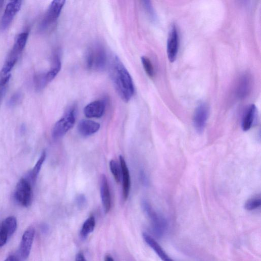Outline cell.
<instances>
[{"label":"cell","mask_w":261,"mask_h":261,"mask_svg":"<svg viewBox=\"0 0 261 261\" xmlns=\"http://www.w3.org/2000/svg\"><path fill=\"white\" fill-rule=\"evenodd\" d=\"M110 75L115 89L120 98L128 102L133 96V82L128 70L119 58L114 57L111 61Z\"/></svg>","instance_id":"1"},{"label":"cell","mask_w":261,"mask_h":261,"mask_svg":"<svg viewBox=\"0 0 261 261\" xmlns=\"http://www.w3.org/2000/svg\"><path fill=\"white\" fill-rule=\"evenodd\" d=\"M107 61V53L102 45L96 44L89 47L86 55V64L89 70H103L106 67Z\"/></svg>","instance_id":"2"},{"label":"cell","mask_w":261,"mask_h":261,"mask_svg":"<svg viewBox=\"0 0 261 261\" xmlns=\"http://www.w3.org/2000/svg\"><path fill=\"white\" fill-rule=\"evenodd\" d=\"M142 206L151 221L155 235L157 237L162 236L167 229V220L155 211L146 201L142 202Z\"/></svg>","instance_id":"3"},{"label":"cell","mask_w":261,"mask_h":261,"mask_svg":"<svg viewBox=\"0 0 261 261\" xmlns=\"http://www.w3.org/2000/svg\"><path fill=\"white\" fill-rule=\"evenodd\" d=\"M76 111L75 108L69 109L55 125L53 132V137L58 139L63 137L71 129H72L76 123Z\"/></svg>","instance_id":"4"},{"label":"cell","mask_w":261,"mask_h":261,"mask_svg":"<svg viewBox=\"0 0 261 261\" xmlns=\"http://www.w3.org/2000/svg\"><path fill=\"white\" fill-rule=\"evenodd\" d=\"M15 199L20 205L28 207L33 199L32 184L26 178H22L17 183L15 193Z\"/></svg>","instance_id":"5"},{"label":"cell","mask_w":261,"mask_h":261,"mask_svg":"<svg viewBox=\"0 0 261 261\" xmlns=\"http://www.w3.org/2000/svg\"><path fill=\"white\" fill-rule=\"evenodd\" d=\"M65 2L64 0H55L52 2L42 21V29H47L54 24L59 17Z\"/></svg>","instance_id":"6"},{"label":"cell","mask_w":261,"mask_h":261,"mask_svg":"<svg viewBox=\"0 0 261 261\" xmlns=\"http://www.w3.org/2000/svg\"><path fill=\"white\" fill-rule=\"evenodd\" d=\"M35 234L34 228L31 227L28 228L22 235L19 248V254L23 260H26L30 254Z\"/></svg>","instance_id":"7"},{"label":"cell","mask_w":261,"mask_h":261,"mask_svg":"<svg viewBox=\"0 0 261 261\" xmlns=\"http://www.w3.org/2000/svg\"><path fill=\"white\" fill-rule=\"evenodd\" d=\"M22 2L21 1H11L7 4L0 24V30L2 31H5L10 26L15 16L20 11Z\"/></svg>","instance_id":"8"},{"label":"cell","mask_w":261,"mask_h":261,"mask_svg":"<svg viewBox=\"0 0 261 261\" xmlns=\"http://www.w3.org/2000/svg\"><path fill=\"white\" fill-rule=\"evenodd\" d=\"M209 108L205 103L199 104L196 108L193 118L194 127L197 132L202 133L206 125L208 116Z\"/></svg>","instance_id":"9"},{"label":"cell","mask_w":261,"mask_h":261,"mask_svg":"<svg viewBox=\"0 0 261 261\" xmlns=\"http://www.w3.org/2000/svg\"><path fill=\"white\" fill-rule=\"evenodd\" d=\"M179 35L175 25L172 27L168 39L167 54L170 62H174L177 56L179 49Z\"/></svg>","instance_id":"10"},{"label":"cell","mask_w":261,"mask_h":261,"mask_svg":"<svg viewBox=\"0 0 261 261\" xmlns=\"http://www.w3.org/2000/svg\"><path fill=\"white\" fill-rule=\"evenodd\" d=\"M100 192L104 210L107 213L111 208V197L108 180L104 174L100 178Z\"/></svg>","instance_id":"11"},{"label":"cell","mask_w":261,"mask_h":261,"mask_svg":"<svg viewBox=\"0 0 261 261\" xmlns=\"http://www.w3.org/2000/svg\"><path fill=\"white\" fill-rule=\"evenodd\" d=\"M105 108L106 104L103 101H94L85 107L84 114L88 118H100L104 115Z\"/></svg>","instance_id":"12"},{"label":"cell","mask_w":261,"mask_h":261,"mask_svg":"<svg viewBox=\"0 0 261 261\" xmlns=\"http://www.w3.org/2000/svg\"><path fill=\"white\" fill-rule=\"evenodd\" d=\"M121 172L123 179V195L124 201H126L130 194L131 189V179L129 170L124 158L120 156Z\"/></svg>","instance_id":"13"},{"label":"cell","mask_w":261,"mask_h":261,"mask_svg":"<svg viewBox=\"0 0 261 261\" xmlns=\"http://www.w3.org/2000/svg\"><path fill=\"white\" fill-rule=\"evenodd\" d=\"M252 87V80L251 76L244 74L240 79L236 88V94L240 99H244L249 96Z\"/></svg>","instance_id":"14"},{"label":"cell","mask_w":261,"mask_h":261,"mask_svg":"<svg viewBox=\"0 0 261 261\" xmlns=\"http://www.w3.org/2000/svg\"><path fill=\"white\" fill-rule=\"evenodd\" d=\"M100 124L90 120H82L78 125L79 134L84 137L97 133L100 129Z\"/></svg>","instance_id":"15"},{"label":"cell","mask_w":261,"mask_h":261,"mask_svg":"<svg viewBox=\"0 0 261 261\" xmlns=\"http://www.w3.org/2000/svg\"><path fill=\"white\" fill-rule=\"evenodd\" d=\"M143 238L146 243L155 251L163 261H174L150 235L144 233Z\"/></svg>","instance_id":"16"},{"label":"cell","mask_w":261,"mask_h":261,"mask_svg":"<svg viewBox=\"0 0 261 261\" xmlns=\"http://www.w3.org/2000/svg\"><path fill=\"white\" fill-rule=\"evenodd\" d=\"M257 108L255 105H251L247 109L242 122V129L249 130L253 126L256 115Z\"/></svg>","instance_id":"17"},{"label":"cell","mask_w":261,"mask_h":261,"mask_svg":"<svg viewBox=\"0 0 261 261\" xmlns=\"http://www.w3.org/2000/svg\"><path fill=\"white\" fill-rule=\"evenodd\" d=\"M61 68V62L58 56L55 57L53 65L48 72L43 74V78L46 85L52 81L57 76Z\"/></svg>","instance_id":"18"},{"label":"cell","mask_w":261,"mask_h":261,"mask_svg":"<svg viewBox=\"0 0 261 261\" xmlns=\"http://www.w3.org/2000/svg\"><path fill=\"white\" fill-rule=\"evenodd\" d=\"M17 220L14 217H9L0 224V230L6 233L10 237L17 229Z\"/></svg>","instance_id":"19"},{"label":"cell","mask_w":261,"mask_h":261,"mask_svg":"<svg viewBox=\"0 0 261 261\" xmlns=\"http://www.w3.org/2000/svg\"><path fill=\"white\" fill-rule=\"evenodd\" d=\"M46 154L45 151L43 152L40 158L36 163L33 170L29 174V179H28L32 184L36 182L37 177L41 170L42 166L45 160ZM27 179V178H26Z\"/></svg>","instance_id":"20"},{"label":"cell","mask_w":261,"mask_h":261,"mask_svg":"<svg viewBox=\"0 0 261 261\" xmlns=\"http://www.w3.org/2000/svg\"><path fill=\"white\" fill-rule=\"evenodd\" d=\"M95 227H96V220L93 216H91L85 221L82 226L80 232L82 238H86L89 234L93 231Z\"/></svg>","instance_id":"21"},{"label":"cell","mask_w":261,"mask_h":261,"mask_svg":"<svg viewBox=\"0 0 261 261\" xmlns=\"http://www.w3.org/2000/svg\"><path fill=\"white\" fill-rule=\"evenodd\" d=\"M28 38L29 34L28 33H22L19 34L16 37L13 47L14 46L16 49L22 52L25 48Z\"/></svg>","instance_id":"22"},{"label":"cell","mask_w":261,"mask_h":261,"mask_svg":"<svg viewBox=\"0 0 261 261\" xmlns=\"http://www.w3.org/2000/svg\"><path fill=\"white\" fill-rule=\"evenodd\" d=\"M141 59L147 74L151 78L154 77L155 75L154 68L151 60L145 56L142 57Z\"/></svg>","instance_id":"23"},{"label":"cell","mask_w":261,"mask_h":261,"mask_svg":"<svg viewBox=\"0 0 261 261\" xmlns=\"http://www.w3.org/2000/svg\"><path fill=\"white\" fill-rule=\"evenodd\" d=\"M110 169L115 180L117 183H119L121 181V174L119 166L114 160L110 161L109 163Z\"/></svg>","instance_id":"24"},{"label":"cell","mask_w":261,"mask_h":261,"mask_svg":"<svg viewBox=\"0 0 261 261\" xmlns=\"http://www.w3.org/2000/svg\"><path fill=\"white\" fill-rule=\"evenodd\" d=\"M261 205L260 196L256 197L248 200L245 205V208L248 211H252L259 208Z\"/></svg>","instance_id":"25"},{"label":"cell","mask_w":261,"mask_h":261,"mask_svg":"<svg viewBox=\"0 0 261 261\" xmlns=\"http://www.w3.org/2000/svg\"><path fill=\"white\" fill-rule=\"evenodd\" d=\"M143 3L144 7L148 14L153 19H155L156 17L151 2L149 1H143Z\"/></svg>","instance_id":"26"},{"label":"cell","mask_w":261,"mask_h":261,"mask_svg":"<svg viewBox=\"0 0 261 261\" xmlns=\"http://www.w3.org/2000/svg\"><path fill=\"white\" fill-rule=\"evenodd\" d=\"M76 202L80 208H83L87 204V200L85 196L83 194L78 195L76 199Z\"/></svg>","instance_id":"27"},{"label":"cell","mask_w":261,"mask_h":261,"mask_svg":"<svg viewBox=\"0 0 261 261\" xmlns=\"http://www.w3.org/2000/svg\"><path fill=\"white\" fill-rule=\"evenodd\" d=\"M21 98V94L20 93H16L11 99L9 104L11 106L16 105L20 100Z\"/></svg>","instance_id":"28"},{"label":"cell","mask_w":261,"mask_h":261,"mask_svg":"<svg viewBox=\"0 0 261 261\" xmlns=\"http://www.w3.org/2000/svg\"><path fill=\"white\" fill-rule=\"evenodd\" d=\"M76 261H87V260L84 254L82 253H79L76 256Z\"/></svg>","instance_id":"29"},{"label":"cell","mask_w":261,"mask_h":261,"mask_svg":"<svg viewBox=\"0 0 261 261\" xmlns=\"http://www.w3.org/2000/svg\"><path fill=\"white\" fill-rule=\"evenodd\" d=\"M4 261H19V260L16 256L10 255Z\"/></svg>","instance_id":"30"},{"label":"cell","mask_w":261,"mask_h":261,"mask_svg":"<svg viewBox=\"0 0 261 261\" xmlns=\"http://www.w3.org/2000/svg\"><path fill=\"white\" fill-rule=\"evenodd\" d=\"M105 261H114L113 258L110 255H107L105 259Z\"/></svg>","instance_id":"31"},{"label":"cell","mask_w":261,"mask_h":261,"mask_svg":"<svg viewBox=\"0 0 261 261\" xmlns=\"http://www.w3.org/2000/svg\"><path fill=\"white\" fill-rule=\"evenodd\" d=\"M4 1H2V0H0V12L1 11L2 7L4 5Z\"/></svg>","instance_id":"32"},{"label":"cell","mask_w":261,"mask_h":261,"mask_svg":"<svg viewBox=\"0 0 261 261\" xmlns=\"http://www.w3.org/2000/svg\"><path fill=\"white\" fill-rule=\"evenodd\" d=\"M0 100H1V99H0Z\"/></svg>","instance_id":"33"}]
</instances>
